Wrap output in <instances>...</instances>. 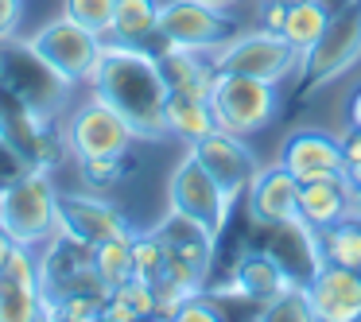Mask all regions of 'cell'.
I'll return each mask as SVG.
<instances>
[{"label": "cell", "mask_w": 361, "mask_h": 322, "mask_svg": "<svg viewBox=\"0 0 361 322\" xmlns=\"http://www.w3.org/2000/svg\"><path fill=\"white\" fill-rule=\"evenodd\" d=\"M90 82H94V94L102 101H109L140 140L167 136V97H171V86H167L156 55L140 51L136 43H105Z\"/></svg>", "instance_id": "cell-1"}, {"label": "cell", "mask_w": 361, "mask_h": 322, "mask_svg": "<svg viewBox=\"0 0 361 322\" xmlns=\"http://www.w3.org/2000/svg\"><path fill=\"white\" fill-rule=\"evenodd\" d=\"M0 229L16 244H47L59 233V194L43 175H20L0 187Z\"/></svg>", "instance_id": "cell-2"}, {"label": "cell", "mask_w": 361, "mask_h": 322, "mask_svg": "<svg viewBox=\"0 0 361 322\" xmlns=\"http://www.w3.org/2000/svg\"><path fill=\"white\" fill-rule=\"evenodd\" d=\"M276 109H280L276 82L218 70L214 89H210V113H214V125H218L221 132L252 136L276 117Z\"/></svg>", "instance_id": "cell-3"}, {"label": "cell", "mask_w": 361, "mask_h": 322, "mask_svg": "<svg viewBox=\"0 0 361 322\" xmlns=\"http://www.w3.org/2000/svg\"><path fill=\"white\" fill-rule=\"evenodd\" d=\"M27 51H32L47 70H55L66 86H74V82L94 78L105 43H102V35H94L90 27H82V24H74L71 16H63V20H55V24H47L43 32H35L32 39H27Z\"/></svg>", "instance_id": "cell-4"}, {"label": "cell", "mask_w": 361, "mask_h": 322, "mask_svg": "<svg viewBox=\"0 0 361 322\" xmlns=\"http://www.w3.org/2000/svg\"><path fill=\"white\" fill-rule=\"evenodd\" d=\"M156 237L167 249V268L164 275L175 283H183L187 291H202V280L214 264V241L218 237L202 225V221L187 218V213L171 210L156 225Z\"/></svg>", "instance_id": "cell-5"}, {"label": "cell", "mask_w": 361, "mask_h": 322, "mask_svg": "<svg viewBox=\"0 0 361 322\" xmlns=\"http://www.w3.org/2000/svg\"><path fill=\"white\" fill-rule=\"evenodd\" d=\"M299 51L283 39L280 32H252V35H237L233 43L218 51L214 66L229 74H249V78H264V82H283L299 63Z\"/></svg>", "instance_id": "cell-6"}, {"label": "cell", "mask_w": 361, "mask_h": 322, "mask_svg": "<svg viewBox=\"0 0 361 322\" xmlns=\"http://www.w3.org/2000/svg\"><path fill=\"white\" fill-rule=\"evenodd\" d=\"M357 58H361V0H350L342 12L330 16V24H326V32L319 35V43L303 55L307 89L345 74Z\"/></svg>", "instance_id": "cell-7"}, {"label": "cell", "mask_w": 361, "mask_h": 322, "mask_svg": "<svg viewBox=\"0 0 361 322\" xmlns=\"http://www.w3.org/2000/svg\"><path fill=\"white\" fill-rule=\"evenodd\" d=\"M71 151L86 163V159H121L128 151V144L136 140V132L128 128V120L113 109L109 101L94 94V101H86L71 120Z\"/></svg>", "instance_id": "cell-8"}, {"label": "cell", "mask_w": 361, "mask_h": 322, "mask_svg": "<svg viewBox=\"0 0 361 322\" xmlns=\"http://www.w3.org/2000/svg\"><path fill=\"white\" fill-rule=\"evenodd\" d=\"M229 202H233V198L221 190V182L214 179L195 156H187L179 167H175V175H171V210L202 221V225L218 237L221 229H226Z\"/></svg>", "instance_id": "cell-9"}, {"label": "cell", "mask_w": 361, "mask_h": 322, "mask_svg": "<svg viewBox=\"0 0 361 322\" xmlns=\"http://www.w3.org/2000/svg\"><path fill=\"white\" fill-rule=\"evenodd\" d=\"M171 47H190V51H210L229 35V20L221 8L202 4V0H167L159 4V27Z\"/></svg>", "instance_id": "cell-10"}, {"label": "cell", "mask_w": 361, "mask_h": 322, "mask_svg": "<svg viewBox=\"0 0 361 322\" xmlns=\"http://www.w3.org/2000/svg\"><path fill=\"white\" fill-rule=\"evenodd\" d=\"M47 318V299L39 283V264L32 244H16L0 268V322H35Z\"/></svg>", "instance_id": "cell-11"}, {"label": "cell", "mask_w": 361, "mask_h": 322, "mask_svg": "<svg viewBox=\"0 0 361 322\" xmlns=\"http://www.w3.org/2000/svg\"><path fill=\"white\" fill-rule=\"evenodd\" d=\"M190 156L221 182V190H226L229 198H237L245 187H252V179H257V171H260L257 156H252L249 144H245V136L221 132V128H214L210 136L190 144Z\"/></svg>", "instance_id": "cell-12"}, {"label": "cell", "mask_w": 361, "mask_h": 322, "mask_svg": "<svg viewBox=\"0 0 361 322\" xmlns=\"http://www.w3.org/2000/svg\"><path fill=\"white\" fill-rule=\"evenodd\" d=\"M311 314L322 322H357L361 318V272L322 260L307 283Z\"/></svg>", "instance_id": "cell-13"}, {"label": "cell", "mask_w": 361, "mask_h": 322, "mask_svg": "<svg viewBox=\"0 0 361 322\" xmlns=\"http://www.w3.org/2000/svg\"><path fill=\"white\" fill-rule=\"evenodd\" d=\"M59 229H63V233H71V237H78V241H86V244H102V241H109V237L133 233V229H128V221L121 218L109 202L90 198V194H66V198H59Z\"/></svg>", "instance_id": "cell-14"}, {"label": "cell", "mask_w": 361, "mask_h": 322, "mask_svg": "<svg viewBox=\"0 0 361 322\" xmlns=\"http://www.w3.org/2000/svg\"><path fill=\"white\" fill-rule=\"evenodd\" d=\"M249 210L260 225H295L299 221V179L288 167H268L257 171L249 187Z\"/></svg>", "instance_id": "cell-15"}, {"label": "cell", "mask_w": 361, "mask_h": 322, "mask_svg": "<svg viewBox=\"0 0 361 322\" xmlns=\"http://www.w3.org/2000/svg\"><path fill=\"white\" fill-rule=\"evenodd\" d=\"M280 167H288L299 182L322 179V175H342L345 171L342 140H334L326 132H295L280 151Z\"/></svg>", "instance_id": "cell-16"}, {"label": "cell", "mask_w": 361, "mask_h": 322, "mask_svg": "<svg viewBox=\"0 0 361 322\" xmlns=\"http://www.w3.org/2000/svg\"><path fill=\"white\" fill-rule=\"evenodd\" d=\"M345 190H350V175L345 171L299 182V221L311 225L314 233L345 221Z\"/></svg>", "instance_id": "cell-17"}, {"label": "cell", "mask_w": 361, "mask_h": 322, "mask_svg": "<svg viewBox=\"0 0 361 322\" xmlns=\"http://www.w3.org/2000/svg\"><path fill=\"white\" fill-rule=\"evenodd\" d=\"M159 70H164L171 94H190V97H206L210 101V89H214V78H218V66L214 63H202L198 51L190 47H171L159 55Z\"/></svg>", "instance_id": "cell-18"}, {"label": "cell", "mask_w": 361, "mask_h": 322, "mask_svg": "<svg viewBox=\"0 0 361 322\" xmlns=\"http://www.w3.org/2000/svg\"><path fill=\"white\" fill-rule=\"evenodd\" d=\"M237 291H241L245 299H252V303L272 306L280 295L291 291V275L283 272L272 256L252 252V256H245L241 264H237Z\"/></svg>", "instance_id": "cell-19"}, {"label": "cell", "mask_w": 361, "mask_h": 322, "mask_svg": "<svg viewBox=\"0 0 361 322\" xmlns=\"http://www.w3.org/2000/svg\"><path fill=\"white\" fill-rule=\"evenodd\" d=\"M214 113L206 97H190V94H171L167 97V136H179L187 144H198L202 136L214 132Z\"/></svg>", "instance_id": "cell-20"}, {"label": "cell", "mask_w": 361, "mask_h": 322, "mask_svg": "<svg viewBox=\"0 0 361 322\" xmlns=\"http://www.w3.org/2000/svg\"><path fill=\"white\" fill-rule=\"evenodd\" d=\"M326 24H330V12L322 8L319 0H288V16H283L280 35L299 55H307L319 43V35L326 32Z\"/></svg>", "instance_id": "cell-21"}, {"label": "cell", "mask_w": 361, "mask_h": 322, "mask_svg": "<svg viewBox=\"0 0 361 322\" xmlns=\"http://www.w3.org/2000/svg\"><path fill=\"white\" fill-rule=\"evenodd\" d=\"M156 27H159V4L156 0H117L113 27H109V35L117 43H136V47H140L148 35H156Z\"/></svg>", "instance_id": "cell-22"}, {"label": "cell", "mask_w": 361, "mask_h": 322, "mask_svg": "<svg viewBox=\"0 0 361 322\" xmlns=\"http://www.w3.org/2000/svg\"><path fill=\"white\" fill-rule=\"evenodd\" d=\"M319 256L361 272V221H338L319 233Z\"/></svg>", "instance_id": "cell-23"}, {"label": "cell", "mask_w": 361, "mask_h": 322, "mask_svg": "<svg viewBox=\"0 0 361 322\" xmlns=\"http://www.w3.org/2000/svg\"><path fill=\"white\" fill-rule=\"evenodd\" d=\"M94 268L109 291L121 287L125 280H133V233L109 237V241L94 244Z\"/></svg>", "instance_id": "cell-24"}, {"label": "cell", "mask_w": 361, "mask_h": 322, "mask_svg": "<svg viewBox=\"0 0 361 322\" xmlns=\"http://www.w3.org/2000/svg\"><path fill=\"white\" fill-rule=\"evenodd\" d=\"M164 268H167V249L156 237V229H152V233H140V237L133 233V275L156 283L159 275H164Z\"/></svg>", "instance_id": "cell-25"}, {"label": "cell", "mask_w": 361, "mask_h": 322, "mask_svg": "<svg viewBox=\"0 0 361 322\" xmlns=\"http://www.w3.org/2000/svg\"><path fill=\"white\" fill-rule=\"evenodd\" d=\"M113 12H117V0H66V12L63 16H71L74 24L90 27L94 35H109L113 27Z\"/></svg>", "instance_id": "cell-26"}, {"label": "cell", "mask_w": 361, "mask_h": 322, "mask_svg": "<svg viewBox=\"0 0 361 322\" xmlns=\"http://www.w3.org/2000/svg\"><path fill=\"white\" fill-rule=\"evenodd\" d=\"M113 291H117L128 306H136V314H140V318H152V314H156V287H152L148 280H140V275L125 280L121 287H113Z\"/></svg>", "instance_id": "cell-27"}, {"label": "cell", "mask_w": 361, "mask_h": 322, "mask_svg": "<svg viewBox=\"0 0 361 322\" xmlns=\"http://www.w3.org/2000/svg\"><path fill=\"white\" fill-rule=\"evenodd\" d=\"M264 318H272V322H280V318H299V322H303V318H314V314H311V303H307V291H295V287H291L288 295H280L272 306H268Z\"/></svg>", "instance_id": "cell-28"}, {"label": "cell", "mask_w": 361, "mask_h": 322, "mask_svg": "<svg viewBox=\"0 0 361 322\" xmlns=\"http://www.w3.org/2000/svg\"><path fill=\"white\" fill-rule=\"evenodd\" d=\"M175 318H179V322H218L221 311L210 303V299H202V295L195 291V295L183 299V306L175 311Z\"/></svg>", "instance_id": "cell-29"}, {"label": "cell", "mask_w": 361, "mask_h": 322, "mask_svg": "<svg viewBox=\"0 0 361 322\" xmlns=\"http://www.w3.org/2000/svg\"><path fill=\"white\" fill-rule=\"evenodd\" d=\"M82 171H86V179L94 182V187H109L121 175V159H86Z\"/></svg>", "instance_id": "cell-30"}, {"label": "cell", "mask_w": 361, "mask_h": 322, "mask_svg": "<svg viewBox=\"0 0 361 322\" xmlns=\"http://www.w3.org/2000/svg\"><path fill=\"white\" fill-rule=\"evenodd\" d=\"M140 314H136V306H128L125 299L113 291L109 299H105V306H102V322H136Z\"/></svg>", "instance_id": "cell-31"}, {"label": "cell", "mask_w": 361, "mask_h": 322, "mask_svg": "<svg viewBox=\"0 0 361 322\" xmlns=\"http://www.w3.org/2000/svg\"><path fill=\"white\" fill-rule=\"evenodd\" d=\"M20 24V0H0V39H12Z\"/></svg>", "instance_id": "cell-32"}, {"label": "cell", "mask_w": 361, "mask_h": 322, "mask_svg": "<svg viewBox=\"0 0 361 322\" xmlns=\"http://www.w3.org/2000/svg\"><path fill=\"white\" fill-rule=\"evenodd\" d=\"M342 156H345V171L361 167V128H350V136L342 140Z\"/></svg>", "instance_id": "cell-33"}, {"label": "cell", "mask_w": 361, "mask_h": 322, "mask_svg": "<svg viewBox=\"0 0 361 322\" xmlns=\"http://www.w3.org/2000/svg\"><path fill=\"white\" fill-rule=\"evenodd\" d=\"M283 16H288V0H272V4L264 8V27H268V32H280Z\"/></svg>", "instance_id": "cell-34"}, {"label": "cell", "mask_w": 361, "mask_h": 322, "mask_svg": "<svg viewBox=\"0 0 361 322\" xmlns=\"http://www.w3.org/2000/svg\"><path fill=\"white\" fill-rule=\"evenodd\" d=\"M345 221H361V182L350 179V190H345Z\"/></svg>", "instance_id": "cell-35"}, {"label": "cell", "mask_w": 361, "mask_h": 322, "mask_svg": "<svg viewBox=\"0 0 361 322\" xmlns=\"http://www.w3.org/2000/svg\"><path fill=\"white\" fill-rule=\"evenodd\" d=\"M345 120H350V128H361V86L350 94V105H345Z\"/></svg>", "instance_id": "cell-36"}, {"label": "cell", "mask_w": 361, "mask_h": 322, "mask_svg": "<svg viewBox=\"0 0 361 322\" xmlns=\"http://www.w3.org/2000/svg\"><path fill=\"white\" fill-rule=\"evenodd\" d=\"M16 249V241H12L8 233H4V229H0V268H4V260H8V252Z\"/></svg>", "instance_id": "cell-37"}, {"label": "cell", "mask_w": 361, "mask_h": 322, "mask_svg": "<svg viewBox=\"0 0 361 322\" xmlns=\"http://www.w3.org/2000/svg\"><path fill=\"white\" fill-rule=\"evenodd\" d=\"M202 4H214V8H221V12H226L229 4H237V0H202Z\"/></svg>", "instance_id": "cell-38"}]
</instances>
